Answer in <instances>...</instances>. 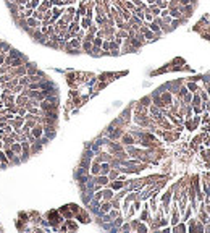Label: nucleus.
Returning <instances> with one entry per match:
<instances>
[{
  "label": "nucleus",
  "mask_w": 210,
  "mask_h": 233,
  "mask_svg": "<svg viewBox=\"0 0 210 233\" xmlns=\"http://www.w3.org/2000/svg\"><path fill=\"white\" fill-rule=\"evenodd\" d=\"M32 134L36 136V138H41V136H42V128H34V130H32Z\"/></svg>",
  "instance_id": "f03ea898"
},
{
  "label": "nucleus",
  "mask_w": 210,
  "mask_h": 233,
  "mask_svg": "<svg viewBox=\"0 0 210 233\" xmlns=\"http://www.w3.org/2000/svg\"><path fill=\"white\" fill-rule=\"evenodd\" d=\"M0 54H2V49H0Z\"/></svg>",
  "instance_id": "4be33fe9"
},
{
  "label": "nucleus",
  "mask_w": 210,
  "mask_h": 233,
  "mask_svg": "<svg viewBox=\"0 0 210 233\" xmlns=\"http://www.w3.org/2000/svg\"><path fill=\"white\" fill-rule=\"evenodd\" d=\"M18 2V5H26L27 3V0H16Z\"/></svg>",
  "instance_id": "4468645a"
},
{
  "label": "nucleus",
  "mask_w": 210,
  "mask_h": 233,
  "mask_svg": "<svg viewBox=\"0 0 210 233\" xmlns=\"http://www.w3.org/2000/svg\"><path fill=\"white\" fill-rule=\"evenodd\" d=\"M97 181H99L100 184H105V183H107V178H105V177H100V178L97 180Z\"/></svg>",
  "instance_id": "6e6552de"
},
{
  "label": "nucleus",
  "mask_w": 210,
  "mask_h": 233,
  "mask_svg": "<svg viewBox=\"0 0 210 233\" xmlns=\"http://www.w3.org/2000/svg\"><path fill=\"white\" fill-rule=\"evenodd\" d=\"M26 24H27V26H32V28H37V26H39V23H37V20H34V18H27V21H26Z\"/></svg>",
  "instance_id": "f257e3e1"
},
{
  "label": "nucleus",
  "mask_w": 210,
  "mask_h": 233,
  "mask_svg": "<svg viewBox=\"0 0 210 233\" xmlns=\"http://www.w3.org/2000/svg\"><path fill=\"white\" fill-rule=\"evenodd\" d=\"M3 62H5V55L0 54V65H3Z\"/></svg>",
  "instance_id": "ddd939ff"
},
{
  "label": "nucleus",
  "mask_w": 210,
  "mask_h": 233,
  "mask_svg": "<svg viewBox=\"0 0 210 233\" xmlns=\"http://www.w3.org/2000/svg\"><path fill=\"white\" fill-rule=\"evenodd\" d=\"M21 149H23V146H21V144H13V152L20 154V152H21Z\"/></svg>",
  "instance_id": "7ed1b4c3"
},
{
  "label": "nucleus",
  "mask_w": 210,
  "mask_h": 233,
  "mask_svg": "<svg viewBox=\"0 0 210 233\" xmlns=\"http://www.w3.org/2000/svg\"><path fill=\"white\" fill-rule=\"evenodd\" d=\"M152 13H154V15H158V13H160V8H158V7H152Z\"/></svg>",
  "instance_id": "0eeeda50"
},
{
  "label": "nucleus",
  "mask_w": 210,
  "mask_h": 233,
  "mask_svg": "<svg viewBox=\"0 0 210 233\" xmlns=\"http://www.w3.org/2000/svg\"><path fill=\"white\" fill-rule=\"evenodd\" d=\"M87 26H89V20L86 18V20H82V28H87Z\"/></svg>",
  "instance_id": "9b49d317"
},
{
  "label": "nucleus",
  "mask_w": 210,
  "mask_h": 233,
  "mask_svg": "<svg viewBox=\"0 0 210 233\" xmlns=\"http://www.w3.org/2000/svg\"><path fill=\"white\" fill-rule=\"evenodd\" d=\"M10 63H13V66H18V65H21V60L15 58V60H10Z\"/></svg>",
  "instance_id": "39448f33"
},
{
  "label": "nucleus",
  "mask_w": 210,
  "mask_h": 233,
  "mask_svg": "<svg viewBox=\"0 0 210 233\" xmlns=\"http://www.w3.org/2000/svg\"><path fill=\"white\" fill-rule=\"evenodd\" d=\"M181 3H183V5H188V3H189V0H181Z\"/></svg>",
  "instance_id": "aec40b11"
},
{
  "label": "nucleus",
  "mask_w": 210,
  "mask_h": 233,
  "mask_svg": "<svg viewBox=\"0 0 210 233\" xmlns=\"http://www.w3.org/2000/svg\"><path fill=\"white\" fill-rule=\"evenodd\" d=\"M92 173H99V163H94V165H92Z\"/></svg>",
  "instance_id": "423d86ee"
},
{
  "label": "nucleus",
  "mask_w": 210,
  "mask_h": 233,
  "mask_svg": "<svg viewBox=\"0 0 210 233\" xmlns=\"http://www.w3.org/2000/svg\"><path fill=\"white\" fill-rule=\"evenodd\" d=\"M0 160H2V162H5V160H7V157H5L3 152H0Z\"/></svg>",
  "instance_id": "2eb2a0df"
},
{
  "label": "nucleus",
  "mask_w": 210,
  "mask_h": 233,
  "mask_svg": "<svg viewBox=\"0 0 210 233\" xmlns=\"http://www.w3.org/2000/svg\"><path fill=\"white\" fill-rule=\"evenodd\" d=\"M11 57H20V52L18 50H11Z\"/></svg>",
  "instance_id": "f8f14e48"
},
{
  "label": "nucleus",
  "mask_w": 210,
  "mask_h": 233,
  "mask_svg": "<svg viewBox=\"0 0 210 233\" xmlns=\"http://www.w3.org/2000/svg\"><path fill=\"white\" fill-rule=\"evenodd\" d=\"M123 141L126 142V144H133V138H131V136H124Z\"/></svg>",
  "instance_id": "20e7f679"
},
{
  "label": "nucleus",
  "mask_w": 210,
  "mask_h": 233,
  "mask_svg": "<svg viewBox=\"0 0 210 233\" xmlns=\"http://www.w3.org/2000/svg\"><path fill=\"white\" fill-rule=\"evenodd\" d=\"M102 170H103V172H108V165H107V163H103V165H102Z\"/></svg>",
  "instance_id": "dca6fc26"
},
{
  "label": "nucleus",
  "mask_w": 210,
  "mask_h": 233,
  "mask_svg": "<svg viewBox=\"0 0 210 233\" xmlns=\"http://www.w3.org/2000/svg\"><path fill=\"white\" fill-rule=\"evenodd\" d=\"M94 42H95V45H97V47H99V45H100V44H102V41H100V39H95V41H94Z\"/></svg>",
  "instance_id": "f3484780"
},
{
  "label": "nucleus",
  "mask_w": 210,
  "mask_h": 233,
  "mask_svg": "<svg viewBox=\"0 0 210 233\" xmlns=\"http://www.w3.org/2000/svg\"><path fill=\"white\" fill-rule=\"evenodd\" d=\"M145 37H147V39H152V37H154V34H152L150 31H145Z\"/></svg>",
  "instance_id": "9d476101"
},
{
  "label": "nucleus",
  "mask_w": 210,
  "mask_h": 233,
  "mask_svg": "<svg viewBox=\"0 0 210 233\" xmlns=\"http://www.w3.org/2000/svg\"><path fill=\"white\" fill-rule=\"evenodd\" d=\"M20 73H21V75H24V73H26V70H24V68H20V70H18V75H20Z\"/></svg>",
  "instance_id": "6ab92c4d"
},
{
  "label": "nucleus",
  "mask_w": 210,
  "mask_h": 233,
  "mask_svg": "<svg viewBox=\"0 0 210 233\" xmlns=\"http://www.w3.org/2000/svg\"><path fill=\"white\" fill-rule=\"evenodd\" d=\"M10 2H16V0H10Z\"/></svg>",
  "instance_id": "412c9836"
},
{
  "label": "nucleus",
  "mask_w": 210,
  "mask_h": 233,
  "mask_svg": "<svg viewBox=\"0 0 210 233\" xmlns=\"http://www.w3.org/2000/svg\"><path fill=\"white\" fill-rule=\"evenodd\" d=\"M150 29H152V31H155V33H157V31H158V26H157L155 23H152V24H150Z\"/></svg>",
  "instance_id": "1a4fd4ad"
},
{
  "label": "nucleus",
  "mask_w": 210,
  "mask_h": 233,
  "mask_svg": "<svg viewBox=\"0 0 210 233\" xmlns=\"http://www.w3.org/2000/svg\"><path fill=\"white\" fill-rule=\"evenodd\" d=\"M84 49H86V50H89V49H91V44H89V42H86V44H84Z\"/></svg>",
  "instance_id": "a211bd4d"
}]
</instances>
